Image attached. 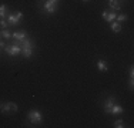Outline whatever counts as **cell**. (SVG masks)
I'll use <instances>...</instances> for the list:
<instances>
[{"label": "cell", "mask_w": 134, "mask_h": 128, "mask_svg": "<svg viewBox=\"0 0 134 128\" xmlns=\"http://www.w3.org/2000/svg\"><path fill=\"white\" fill-rule=\"evenodd\" d=\"M4 47H6V43L4 41H0V49H4Z\"/></svg>", "instance_id": "20"}, {"label": "cell", "mask_w": 134, "mask_h": 128, "mask_svg": "<svg viewBox=\"0 0 134 128\" xmlns=\"http://www.w3.org/2000/svg\"><path fill=\"white\" fill-rule=\"evenodd\" d=\"M0 110H2L3 114H7L9 111H17L19 107H17V104H16V102L9 101V102H3L2 107H0Z\"/></svg>", "instance_id": "2"}, {"label": "cell", "mask_w": 134, "mask_h": 128, "mask_svg": "<svg viewBox=\"0 0 134 128\" xmlns=\"http://www.w3.org/2000/svg\"><path fill=\"white\" fill-rule=\"evenodd\" d=\"M12 37H13L14 40H17V41H23L24 38H26V31H24V30L14 31V33H12Z\"/></svg>", "instance_id": "8"}, {"label": "cell", "mask_w": 134, "mask_h": 128, "mask_svg": "<svg viewBox=\"0 0 134 128\" xmlns=\"http://www.w3.org/2000/svg\"><path fill=\"white\" fill-rule=\"evenodd\" d=\"M21 17H23V13L21 11H17V13H14V14H9L7 16V23L12 24V26H16V24H19V21H20Z\"/></svg>", "instance_id": "3"}, {"label": "cell", "mask_w": 134, "mask_h": 128, "mask_svg": "<svg viewBox=\"0 0 134 128\" xmlns=\"http://www.w3.org/2000/svg\"><path fill=\"white\" fill-rule=\"evenodd\" d=\"M116 20H117V23H123V21L127 20V14H117Z\"/></svg>", "instance_id": "16"}, {"label": "cell", "mask_w": 134, "mask_h": 128, "mask_svg": "<svg viewBox=\"0 0 134 128\" xmlns=\"http://www.w3.org/2000/svg\"><path fill=\"white\" fill-rule=\"evenodd\" d=\"M101 16H103V19L107 21V23H111V21L116 20V13L114 11H108V10H104L103 13H101Z\"/></svg>", "instance_id": "7"}, {"label": "cell", "mask_w": 134, "mask_h": 128, "mask_svg": "<svg viewBox=\"0 0 134 128\" xmlns=\"http://www.w3.org/2000/svg\"><path fill=\"white\" fill-rule=\"evenodd\" d=\"M116 104V97L114 95H110V97L106 100V102H104V113L106 114H110V110H111V107Z\"/></svg>", "instance_id": "5"}, {"label": "cell", "mask_w": 134, "mask_h": 128, "mask_svg": "<svg viewBox=\"0 0 134 128\" xmlns=\"http://www.w3.org/2000/svg\"><path fill=\"white\" fill-rule=\"evenodd\" d=\"M0 36H2V33H0Z\"/></svg>", "instance_id": "23"}, {"label": "cell", "mask_w": 134, "mask_h": 128, "mask_svg": "<svg viewBox=\"0 0 134 128\" xmlns=\"http://www.w3.org/2000/svg\"><path fill=\"white\" fill-rule=\"evenodd\" d=\"M6 53L9 56H17V54L21 53V47L20 46H16V44H10V46H6L4 47Z\"/></svg>", "instance_id": "4"}, {"label": "cell", "mask_w": 134, "mask_h": 128, "mask_svg": "<svg viewBox=\"0 0 134 128\" xmlns=\"http://www.w3.org/2000/svg\"><path fill=\"white\" fill-rule=\"evenodd\" d=\"M0 33H2L3 38H12V33H10V30H9V28H3Z\"/></svg>", "instance_id": "15"}, {"label": "cell", "mask_w": 134, "mask_h": 128, "mask_svg": "<svg viewBox=\"0 0 134 128\" xmlns=\"http://www.w3.org/2000/svg\"><path fill=\"white\" fill-rule=\"evenodd\" d=\"M83 2H88V0H83Z\"/></svg>", "instance_id": "22"}, {"label": "cell", "mask_w": 134, "mask_h": 128, "mask_svg": "<svg viewBox=\"0 0 134 128\" xmlns=\"http://www.w3.org/2000/svg\"><path fill=\"white\" fill-rule=\"evenodd\" d=\"M7 26H9V23L4 20V19H0V27H2V28H7Z\"/></svg>", "instance_id": "18"}, {"label": "cell", "mask_w": 134, "mask_h": 128, "mask_svg": "<svg viewBox=\"0 0 134 128\" xmlns=\"http://www.w3.org/2000/svg\"><path fill=\"white\" fill-rule=\"evenodd\" d=\"M49 2H52V3H54V4H59V0H49Z\"/></svg>", "instance_id": "21"}, {"label": "cell", "mask_w": 134, "mask_h": 128, "mask_svg": "<svg viewBox=\"0 0 134 128\" xmlns=\"http://www.w3.org/2000/svg\"><path fill=\"white\" fill-rule=\"evenodd\" d=\"M27 118L31 124H40L41 120H43V115L39 110H30L27 114Z\"/></svg>", "instance_id": "1"}, {"label": "cell", "mask_w": 134, "mask_h": 128, "mask_svg": "<svg viewBox=\"0 0 134 128\" xmlns=\"http://www.w3.org/2000/svg\"><path fill=\"white\" fill-rule=\"evenodd\" d=\"M123 107L121 105H117V104H114L113 107H111V110H110V114H114V115H119V114H123Z\"/></svg>", "instance_id": "11"}, {"label": "cell", "mask_w": 134, "mask_h": 128, "mask_svg": "<svg viewBox=\"0 0 134 128\" xmlns=\"http://www.w3.org/2000/svg\"><path fill=\"white\" fill-rule=\"evenodd\" d=\"M97 68H98V71H103V73H106L107 70H108V67H107V63L104 61V60H98V61H97Z\"/></svg>", "instance_id": "12"}, {"label": "cell", "mask_w": 134, "mask_h": 128, "mask_svg": "<svg viewBox=\"0 0 134 128\" xmlns=\"http://www.w3.org/2000/svg\"><path fill=\"white\" fill-rule=\"evenodd\" d=\"M110 27H111V30L114 31V33H119V31H121V24L120 23H114V21H111V24H110Z\"/></svg>", "instance_id": "13"}, {"label": "cell", "mask_w": 134, "mask_h": 128, "mask_svg": "<svg viewBox=\"0 0 134 128\" xmlns=\"http://www.w3.org/2000/svg\"><path fill=\"white\" fill-rule=\"evenodd\" d=\"M130 80H134V70H133V67H130Z\"/></svg>", "instance_id": "19"}, {"label": "cell", "mask_w": 134, "mask_h": 128, "mask_svg": "<svg viewBox=\"0 0 134 128\" xmlns=\"http://www.w3.org/2000/svg\"><path fill=\"white\" fill-rule=\"evenodd\" d=\"M33 49L34 47H29V46H21V53H23V56L29 59V57H31V54H33Z\"/></svg>", "instance_id": "10"}, {"label": "cell", "mask_w": 134, "mask_h": 128, "mask_svg": "<svg viewBox=\"0 0 134 128\" xmlns=\"http://www.w3.org/2000/svg\"><path fill=\"white\" fill-rule=\"evenodd\" d=\"M108 6H110V9H111L113 11H119L120 9H121L119 0H108Z\"/></svg>", "instance_id": "9"}, {"label": "cell", "mask_w": 134, "mask_h": 128, "mask_svg": "<svg viewBox=\"0 0 134 128\" xmlns=\"http://www.w3.org/2000/svg\"><path fill=\"white\" fill-rule=\"evenodd\" d=\"M7 14V6L6 4H0V19H3Z\"/></svg>", "instance_id": "14"}, {"label": "cell", "mask_w": 134, "mask_h": 128, "mask_svg": "<svg viewBox=\"0 0 134 128\" xmlns=\"http://www.w3.org/2000/svg\"><path fill=\"white\" fill-rule=\"evenodd\" d=\"M43 10L47 11L49 14H53V13L57 10V4H54V3H52V2H49V0H47V2L43 4Z\"/></svg>", "instance_id": "6"}, {"label": "cell", "mask_w": 134, "mask_h": 128, "mask_svg": "<svg viewBox=\"0 0 134 128\" xmlns=\"http://www.w3.org/2000/svg\"><path fill=\"white\" fill-rule=\"evenodd\" d=\"M116 128H123L124 127V121L123 120H117V121H114V124H113Z\"/></svg>", "instance_id": "17"}]
</instances>
